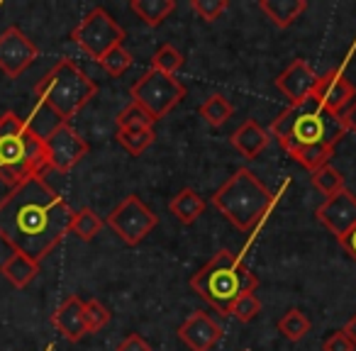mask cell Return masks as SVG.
<instances>
[{
	"mask_svg": "<svg viewBox=\"0 0 356 351\" xmlns=\"http://www.w3.org/2000/svg\"><path fill=\"white\" fill-rule=\"evenodd\" d=\"M278 332H281L283 336H288L291 341H300L302 336L310 332V320L305 317V312H300L298 307H291V310L278 320Z\"/></svg>",
	"mask_w": 356,
	"mask_h": 351,
	"instance_id": "83f0119b",
	"label": "cell"
},
{
	"mask_svg": "<svg viewBox=\"0 0 356 351\" xmlns=\"http://www.w3.org/2000/svg\"><path fill=\"white\" fill-rule=\"evenodd\" d=\"M0 8H3V3H0Z\"/></svg>",
	"mask_w": 356,
	"mask_h": 351,
	"instance_id": "f35d334b",
	"label": "cell"
},
{
	"mask_svg": "<svg viewBox=\"0 0 356 351\" xmlns=\"http://www.w3.org/2000/svg\"><path fill=\"white\" fill-rule=\"evenodd\" d=\"M44 149H47V163L49 171L69 173L86 154L90 152V144L71 127L69 122H59L44 134Z\"/></svg>",
	"mask_w": 356,
	"mask_h": 351,
	"instance_id": "30bf717a",
	"label": "cell"
},
{
	"mask_svg": "<svg viewBox=\"0 0 356 351\" xmlns=\"http://www.w3.org/2000/svg\"><path fill=\"white\" fill-rule=\"evenodd\" d=\"M273 203H276V195L249 168L234 171V176H229L227 183L213 195L215 210L222 213L242 232L257 227L273 208Z\"/></svg>",
	"mask_w": 356,
	"mask_h": 351,
	"instance_id": "8992f818",
	"label": "cell"
},
{
	"mask_svg": "<svg viewBox=\"0 0 356 351\" xmlns=\"http://www.w3.org/2000/svg\"><path fill=\"white\" fill-rule=\"evenodd\" d=\"M118 351H152V344L147 339H142L139 334H127L122 341L118 344Z\"/></svg>",
	"mask_w": 356,
	"mask_h": 351,
	"instance_id": "e575fe53",
	"label": "cell"
},
{
	"mask_svg": "<svg viewBox=\"0 0 356 351\" xmlns=\"http://www.w3.org/2000/svg\"><path fill=\"white\" fill-rule=\"evenodd\" d=\"M356 98V88L339 69L317 76V85L312 90V100L332 115H341Z\"/></svg>",
	"mask_w": 356,
	"mask_h": 351,
	"instance_id": "7c38bea8",
	"label": "cell"
},
{
	"mask_svg": "<svg viewBox=\"0 0 356 351\" xmlns=\"http://www.w3.org/2000/svg\"><path fill=\"white\" fill-rule=\"evenodd\" d=\"M103 229V220L98 218V213L90 208H81L74 213V222H71V232L83 242H93Z\"/></svg>",
	"mask_w": 356,
	"mask_h": 351,
	"instance_id": "d4e9b609",
	"label": "cell"
},
{
	"mask_svg": "<svg viewBox=\"0 0 356 351\" xmlns=\"http://www.w3.org/2000/svg\"><path fill=\"white\" fill-rule=\"evenodd\" d=\"M310 181L322 195H327V198H330V195H334V193H339V190H344V176H341V173L337 171L332 163H327V166L312 171Z\"/></svg>",
	"mask_w": 356,
	"mask_h": 351,
	"instance_id": "4316f807",
	"label": "cell"
},
{
	"mask_svg": "<svg viewBox=\"0 0 356 351\" xmlns=\"http://www.w3.org/2000/svg\"><path fill=\"white\" fill-rule=\"evenodd\" d=\"M317 85V74L305 59H296L283 74H278L276 88L291 100V105H300L312 98V90Z\"/></svg>",
	"mask_w": 356,
	"mask_h": 351,
	"instance_id": "5bb4252c",
	"label": "cell"
},
{
	"mask_svg": "<svg viewBox=\"0 0 356 351\" xmlns=\"http://www.w3.org/2000/svg\"><path fill=\"white\" fill-rule=\"evenodd\" d=\"M268 139H271L268 132L257 122V120H244V122L232 132L229 142H232V147L237 149L244 158L252 161V158H257L259 154L268 147Z\"/></svg>",
	"mask_w": 356,
	"mask_h": 351,
	"instance_id": "e0dca14e",
	"label": "cell"
},
{
	"mask_svg": "<svg viewBox=\"0 0 356 351\" xmlns=\"http://www.w3.org/2000/svg\"><path fill=\"white\" fill-rule=\"evenodd\" d=\"M339 117H341V124H344L346 132H354L356 134V100L344 110V113L339 115Z\"/></svg>",
	"mask_w": 356,
	"mask_h": 351,
	"instance_id": "d590c367",
	"label": "cell"
},
{
	"mask_svg": "<svg viewBox=\"0 0 356 351\" xmlns=\"http://www.w3.org/2000/svg\"><path fill=\"white\" fill-rule=\"evenodd\" d=\"M74 210L44 181H25L0 200V239L15 254L42 263L71 232Z\"/></svg>",
	"mask_w": 356,
	"mask_h": 351,
	"instance_id": "6da1fadb",
	"label": "cell"
},
{
	"mask_svg": "<svg viewBox=\"0 0 356 351\" xmlns=\"http://www.w3.org/2000/svg\"><path fill=\"white\" fill-rule=\"evenodd\" d=\"M71 40L79 44L83 54L93 61H100L110 49L124 42V30L118 25L113 15L105 8H93L71 32Z\"/></svg>",
	"mask_w": 356,
	"mask_h": 351,
	"instance_id": "ba28073f",
	"label": "cell"
},
{
	"mask_svg": "<svg viewBox=\"0 0 356 351\" xmlns=\"http://www.w3.org/2000/svg\"><path fill=\"white\" fill-rule=\"evenodd\" d=\"M129 8L147 27H159L176 10V3L173 0H132Z\"/></svg>",
	"mask_w": 356,
	"mask_h": 351,
	"instance_id": "44dd1931",
	"label": "cell"
},
{
	"mask_svg": "<svg viewBox=\"0 0 356 351\" xmlns=\"http://www.w3.org/2000/svg\"><path fill=\"white\" fill-rule=\"evenodd\" d=\"M0 273L8 278L15 288H27L40 273V263L22 254H10L6 261L0 263Z\"/></svg>",
	"mask_w": 356,
	"mask_h": 351,
	"instance_id": "d6986e66",
	"label": "cell"
},
{
	"mask_svg": "<svg viewBox=\"0 0 356 351\" xmlns=\"http://www.w3.org/2000/svg\"><path fill=\"white\" fill-rule=\"evenodd\" d=\"M168 208H171V213L176 215L178 222L193 225L195 220L205 213V200H203V195H198L193 188H184L173 195Z\"/></svg>",
	"mask_w": 356,
	"mask_h": 351,
	"instance_id": "ffe728a7",
	"label": "cell"
},
{
	"mask_svg": "<svg viewBox=\"0 0 356 351\" xmlns=\"http://www.w3.org/2000/svg\"><path fill=\"white\" fill-rule=\"evenodd\" d=\"M227 0H193L191 8L198 17H203L205 22H215L225 10H227Z\"/></svg>",
	"mask_w": 356,
	"mask_h": 351,
	"instance_id": "d6a6232c",
	"label": "cell"
},
{
	"mask_svg": "<svg viewBox=\"0 0 356 351\" xmlns=\"http://www.w3.org/2000/svg\"><path fill=\"white\" fill-rule=\"evenodd\" d=\"M40 56L37 44L20 30L17 25H10L0 35V71L8 79L22 76Z\"/></svg>",
	"mask_w": 356,
	"mask_h": 351,
	"instance_id": "8fae6325",
	"label": "cell"
},
{
	"mask_svg": "<svg viewBox=\"0 0 356 351\" xmlns=\"http://www.w3.org/2000/svg\"><path fill=\"white\" fill-rule=\"evenodd\" d=\"M198 113H200V117L210 124V127H222V124L232 117L234 108H232V103L225 98V95L215 93V95H210L203 105H200Z\"/></svg>",
	"mask_w": 356,
	"mask_h": 351,
	"instance_id": "cb8c5ba5",
	"label": "cell"
},
{
	"mask_svg": "<svg viewBox=\"0 0 356 351\" xmlns=\"http://www.w3.org/2000/svg\"><path fill=\"white\" fill-rule=\"evenodd\" d=\"M259 312H261V300H259L254 293H244V295L232 305L229 315H232L234 320H239V322H244V325H247V322H252Z\"/></svg>",
	"mask_w": 356,
	"mask_h": 351,
	"instance_id": "1f68e13d",
	"label": "cell"
},
{
	"mask_svg": "<svg viewBox=\"0 0 356 351\" xmlns=\"http://www.w3.org/2000/svg\"><path fill=\"white\" fill-rule=\"evenodd\" d=\"M49 171L44 139L17 113L0 115V181L8 188Z\"/></svg>",
	"mask_w": 356,
	"mask_h": 351,
	"instance_id": "7a4b0ae2",
	"label": "cell"
},
{
	"mask_svg": "<svg viewBox=\"0 0 356 351\" xmlns=\"http://www.w3.org/2000/svg\"><path fill=\"white\" fill-rule=\"evenodd\" d=\"M132 54H129L127 49H124L122 44L120 47H115V49H110L108 54L103 56V59L98 61L100 66H103V71L108 76H113V79H118V76H122L124 71L129 69V66H132Z\"/></svg>",
	"mask_w": 356,
	"mask_h": 351,
	"instance_id": "f1b7e54d",
	"label": "cell"
},
{
	"mask_svg": "<svg viewBox=\"0 0 356 351\" xmlns=\"http://www.w3.org/2000/svg\"><path fill=\"white\" fill-rule=\"evenodd\" d=\"M268 134L286 149L288 154L307 144H330L334 147L341 137H346V129L341 124L339 115L327 113L315 100H305L300 105H291L283 110L268 127Z\"/></svg>",
	"mask_w": 356,
	"mask_h": 351,
	"instance_id": "3957f363",
	"label": "cell"
},
{
	"mask_svg": "<svg viewBox=\"0 0 356 351\" xmlns=\"http://www.w3.org/2000/svg\"><path fill=\"white\" fill-rule=\"evenodd\" d=\"M152 69L159 71V74L176 76L178 71L184 69V54L173 44H161L152 56Z\"/></svg>",
	"mask_w": 356,
	"mask_h": 351,
	"instance_id": "484cf974",
	"label": "cell"
},
{
	"mask_svg": "<svg viewBox=\"0 0 356 351\" xmlns=\"http://www.w3.org/2000/svg\"><path fill=\"white\" fill-rule=\"evenodd\" d=\"M339 244H341V247H344V252L349 254V256L356 261V227L351 229V232H346L344 237L339 239Z\"/></svg>",
	"mask_w": 356,
	"mask_h": 351,
	"instance_id": "8d00e7d4",
	"label": "cell"
},
{
	"mask_svg": "<svg viewBox=\"0 0 356 351\" xmlns=\"http://www.w3.org/2000/svg\"><path fill=\"white\" fill-rule=\"evenodd\" d=\"M105 222L113 227V232L122 239L127 247H137L149 232L159 225V218L152 208L142 203L137 195H127L113 213L108 215Z\"/></svg>",
	"mask_w": 356,
	"mask_h": 351,
	"instance_id": "9c48e42d",
	"label": "cell"
},
{
	"mask_svg": "<svg viewBox=\"0 0 356 351\" xmlns=\"http://www.w3.org/2000/svg\"><path fill=\"white\" fill-rule=\"evenodd\" d=\"M247 351H252V349H247Z\"/></svg>",
	"mask_w": 356,
	"mask_h": 351,
	"instance_id": "ab89813d",
	"label": "cell"
},
{
	"mask_svg": "<svg viewBox=\"0 0 356 351\" xmlns=\"http://www.w3.org/2000/svg\"><path fill=\"white\" fill-rule=\"evenodd\" d=\"M129 95H132V103L147 110L154 120H161L186 98V85L176 76H166L149 69L142 79L132 83Z\"/></svg>",
	"mask_w": 356,
	"mask_h": 351,
	"instance_id": "52a82bcc",
	"label": "cell"
},
{
	"mask_svg": "<svg viewBox=\"0 0 356 351\" xmlns=\"http://www.w3.org/2000/svg\"><path fill=\"white\" fill-rule=\"evenodd\" d=\"M341 332H344V334H346V336H349V339H351V344L356 346V312H354V317H351V320L346 322L344 327H341Z\"/></svg>",
	"mask_w": 356,
	"mask_h": 351,
	"instance_id": "74e56055",
	"label": "cell"
},
{
	"mask_svg": "<svg viewBox=\"0 0 356 351\" xmlns=\"http://www.w3.org/2000/svg\"><path fill=\"white\" fill-rule=\"evenodd\" d=\"M317 220L330 229L339 242L346 232L356 227V195L351 190H339V193L330 195L325 203L317 208Z\"/></svg>",
	"mask_w": 356,
	"mask_h": 351,
	"instance_id": "4fadbf2b",
	"label": "cell"
},
{
	"mask_svg": "<svg viewBox=\"0 0 356 351\" xmlns=\"http://www.w3.org/2000/svg\"><path fill=\"white\" fill-rule=\"evenodd\" d=\"M222 336V327L203 310H195L184 325L178 327V339L191 351H210Z\"/></svg>",
	"mask_w": 356,
	"mask_h": 351,
	"instance_id": "9a60e30c",
	"label": "cell"
},
{
	"mask_svg": "<svg viewBox=\"0 0 356 351\" xmlns=\"http://www.w3.org/2000/svg\"><path fill=\"white\" fill-rule=\"evenodd\" d=\"M83 320H86V332L95 334V332H100L110 322V310L93 297V300L83 302Z\"/></svg>",
	"mask_w": 356,
	"mask_h": 351,
	"instance_id": "4dcf8cb0",
	"label": "cell"
},
{
	"mask_svg": "<svg viewBox=\"0 0 356 351\" xmlns=\"http://www.w3.org/2000/svg\"><path fill=\"white\" fill-rule=\"evenodd\" d=\"M95 93H98V83L71 59L56 61L35 85L40 105L54 113L61 122L76 117L95 98Z\"/></svg>",
	"mask_w": 356,
	"mask_h": 351,
	"instance_id": "5b68a950",
	"label": "cell"
},
{
	"mask_svg": "<svg viewBox=\"0 0 356 351\" xmlns=\"http://www.w3.org/2000/svg\"><path fill=\"white\" fill-rule=\"evenodd\" d=\"M259 286V278L242 263L237 254L229 249H220L198 273L191 278V288L203 297L208 305L218 312L229 315L232 305L244 295L254 293Z\"/></svg>",
	"mask_w": 356,
	"mask_h": 351,
	"instance_id": "277c9868",
	"label": "cell"
},
{
	"mask_svg": "<svg viewBox=\"0 0 356 351\" xmlns=\"http://www.w3.org/2000/svg\"><path fill=\"white\" fill-rule=\"evenodd\" d=\"M51 325L54 329L64 336L66 341H81L88 332H86L83 320V300L79 295H69L54 312H51Z\"/></svg>",
	"mask_w": 356,
	"mask_h": 351,
	"instance_id": "2e32d148",
	"label": "cell"
},
{
	"mask_svg": "<svg viewBox=\"0 0 356 351\" xmlns=\"http://www.w3.org/2000/svg\"><path fill=\"white\" fill-rule=\"evenodd\" d=\"M288 156H293L302 168H307V171L312 173L330 163V158L334 156V147H330V144H307V147H300V149H296V152H291Z\"/></svg>",
	"mask_w": 356,
	"mask_h": 351,
	"instance_id": "603a6c76",
	"label": "cell"
},
{
	"mask_svg": "<svg viewBox=\"0 0 356 351\" xmlns=\"http://www.w3.org/2000/svg\"><path fill=\"white\" fill-rule=\"evenodd\" d=\"M322 351H356V346L351 344V339L344 334V332H332L330 336L322 344Z\"/></svg>",
	"mask_w": 356,
	"mask_h": 351,
	"instance_id": "836d02e7",
	"label": "cell"
},
{
	"mask_svg": "<svg viewBox=\"0 0 356 351\" xmlns=\"http://www.w3.org/2000/svg\"><path fill=\"white\" fill-rule=\"evenodd\" d=\"M156 120L147 113L144 108H139L137 103H129L122 113L118 115V129H132V127H154Z\"/></svg>",
	"mask_w": 356,
	"mask_h": 351,
	"instance_id": "f546056e",
	"label": "cell"
},
{
	"mask_svg": "<svg viewBox=\"0 0 356 351\" xmlns=\"http://www.w3.org/2000/svg\"><path fill=\"white\" fill-rule=\"evenodd\" d=\"M118 142L132 156L144 154L154 142H156V132L154 127H132V129H118Z\"/></svg>",
	"mask_w": 356,
	"mask_h": 351,
	"instance_id": "7402d4cb",
	"label": "cell"
},
{
	"mask_svg": "<svg viewBox=\"0 0 356 351\" xmlns=\"http://www.w3.org/2000/svg\"><path fill=\"white\" fill-rule=\"evenodd\" d=\"M259 10L276 27L286 30L307 10V0H259Z\"/></svg>",
	"mask_w": 356,
	"mask_h": 351,
	"instance_id": "ac0fdd59",
	"label": "cell"
}]
</instances>
